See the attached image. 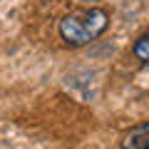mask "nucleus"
I'll use <instances>...</instances> for the list:
<instances>
[{"instance_id":"f257e3e1","label":"nucleus","mask_w":149,"mask_h":149,"mask_svg":"<svg viewBox=\"0 0 149 149\" xmlns=\"http://www.w3.org/2000/svg\"><path fill=\"white\" fill-rule=\"evenodd\" d=\"M109 27V13L90 8L87 13H70L60 20V37L67 47H85Z\"/></svg>"},{"instance_id":"f03ea898","label":"nucleus","mask_w":149,"mask_h":149,"mask_svg":"<svg viewBox=\"0 0 149 149\" xmlns=\"http://www.w3.org/2000/svg\"><path fill=\"white\" fill-rule=\"evenodd\" d=\"M147 144H149V124L144 122V124H139V127H134L132 132L124 137L122 147L124 149H142V147H147Z\"/></svg>"},{"instance_id":"7ed1b4c3","label":"nucleus","mask_w":149,"mask_h":149,"mask_svg":"<svg viewBox=\"0 0 149 149\" xmlns=\"http://www.w3.org/2000/svg\"><path fill=\"white\" fill-rule=\"evenodd\" d=\"M132 52H134V57L139 60V65H147V62H149V35H147V32L137 37Z\"/></svg>"},{"instance_id":"20e7f679","label":"nucleus","mask_w":149,"mask_h":149,"mask_svg":"<svg viewBox=\"0 0 149 149\" xmlns=\"http://www.w3.org/2000/svg\"><path fill=\"white\" fill-rule=\"evenodd\" d=\"M80 3H87V5H97L100 0H80Z\"/></svg>"}]
</instances>
